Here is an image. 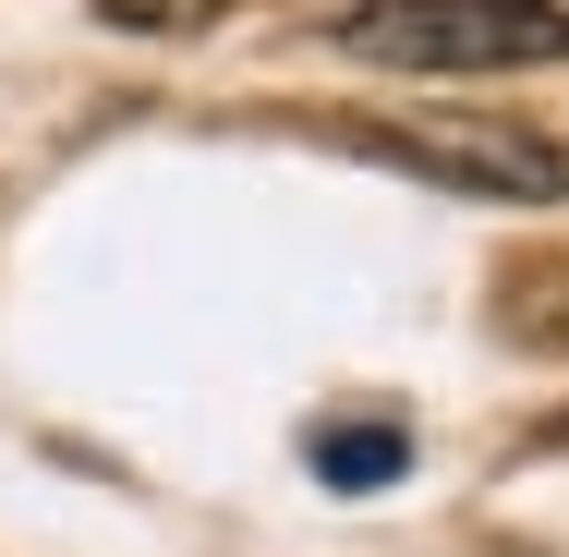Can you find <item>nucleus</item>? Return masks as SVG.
<instances>
[{
	"instance_id": "nucleus-2",
	"label": "nucleus",
	"mask_w": 569,
	"mask_h": 557,
	"mask_svg": "<svg viewBox=\"0 0 569 557\" xmlns=\"http://www.w3.org/2000/svg\"><path fill=\"white\" fill-rule=\"evenodd\" d=\"M376 146H388L400 170L449 182V195H497V207H558L569 195V158L533 121H388Z\"/></svg>"
},
{
	"instance_id": "nucleus-1",
	"label": "nucleus",
	"mask_w": 569,
	"mask_h": 557,
	"mask_svg": "<svg viewBox=\"0 0 569 557\" xmlns=\"http://www.w3.org/2000/svg\"><path fill=\"white\" fill-rule=\"evenodd\" d=\"M340 49L388 73H546L569 61V0H351Z\"/></svg>"
},
{
	"instance_id": "nucleus-3",
	"label": "nucleus",
	"mask_w": 569,
	"mask_h": 557,
	"mask_svg": "<svg viewBox=\"0 0 569 557\" xmlns=\"http://www.w3.org/2000/svg\"><path fill=\"white\" fill-rule=\"evenodd\" d=\"M316 473H328V485H400V473H412V437H400V425H328V437H316Z\"/></svg>"
},
{
	"instance_id": "nucleus-4",
	"label": "nucleus",
	"mask_w": 569,
	"mask_h": 557,
	"mask_svg": "<svg viewBox=\"0 0 569 557\" xmlns=\"http://www.w3.org/2000/svg\"><path fill=\"white\" fill-rule=\"evenodd\" d=\"M98 12H110L121 37H207L230 0H98Z\"/></svg>"
}]
</instances>
